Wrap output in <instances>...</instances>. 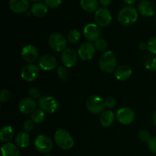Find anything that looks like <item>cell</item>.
<instances>
[{
	"label": "cell",
	"instance_id": "1",
	"mask_svg": "<svg viewBox=\"0 0 156 156\" xmlns=\"http://www.w3.org/2000/svg\"><path fill=\"white\" fill-rule=\"evenodd\" d=\"M101 70L105 73H114L117 66V56L113 51H106L100 56L98 61Z\"/></svg>",
	"mask_w": 156,
	"mask_h": 156
},
{
	"label": "cell",
	"instance_id": "2",
	"mask_svg": "<svg viewBox=\"0 0 156 156\" xmlns=\"http://www.w3.org/2000/svg\"><path fill=\"white\" fill-rule=\"evenodd\" d=\"M54 140L56 144L64 150L71 149L75 144L71 134L64 129H59L56 131L54 134Z\"/></svg>",
	"mask_w": 156,
	"mask_h": 156
},
{
	"label": "cell",
	"instance_id": "3",
	"mask_svg": "<svg viewBox=\"0 0 156 156\" xmlns=\"http://www.w3.org/2000/svg\"><path fill=\"white\" fill-rule=\"evenodd\" d=\"M138 19V12L133 6H126L120 11L117 15V21L122 25H130Z\"/></svg>",
	"mask_w": 156,
	"mask_h": 156
},
{
	"label": "cell",
	"instance_id": "4",
	"mask_svg": "<svg viewBox=\"0 0 156 156\" xmlns=\"http://www.w3.org/2000/svg\"><path fill=\"white\" fill-rule=\"evenodd\" d=\"M86 107L88 111L94 114H101L105 111V101L98 95H91L86 101Z\"/></svg>",
	"mask_w": 156,
	"mask_h": 156
},
{
	"label": "cell",
	"instance_id": "5",
	"mask_svg": "<svg viewBox=\"0 0 156 156\" xmlns=\"http://www.w3.org/2000/svg\"><path fill=\"white\" fill-rule=\"evenodd\" d=\"M48 44L50 48L56 52H62L67 48V38L59 33H53L50 36Z\"/></svg>",
	"mask_w": 156,
	"mask_h": 156
},
{
	"label": "cell",
	"instance_id": "6",
	"mask_svg": "<svg viewBox=\"0 0 156 156\" xmlns=\"http://www.w3.org/2000/svg\"><path fill=\"white\" fill-rule=\"evenodd\" d=\"M38 105L40 109L43 110L45 113L53 114L59 108V103L52 96H44L38 101Z\"/></svg>",
	"mask_w": 156,
	"mask_h": 156
},
{
	"label": "cell",
	"instance_id": "7",
	"mask_svg": "<svg viewBox=\"0 0 156 156\" xmlns=\"http://www.w3.org/2000/svg\"><path fill=\"white\" fill-rule=\"evenodd\" d=\"M34 143L37 150L43 154L49 153L53 147V143L51 139L45 135L37 136L35 138Z\"/></svg>",
	"mask_w": 156,
	"mask_h": 156
},
{
	"label": "cell",
	"instance_id": "8",
	"mask_svg": "<svg viewBox=\"0 0 156 156\" xmlns=\"http://www.w3.org/2000/svg\"><path fill=\"white\" fill-rule=\"evenodd\" d=\"M135 112L131 108L124 107L121 108L116 113L117 121L123 125H129L135 120Z\"/></svg>",
	"mask_w": 156,
	"mask_h": 156
},
{
	"label": "cell",
	"instance_id": "9",
	"mask_svg": "<svg viewBox=\"0 0 156 156\" xmlns=\"http://www.w3.org/2000/svg\"><path fill=\"white\" fill-rule=\"evenodd\" d=\"M94 20L99 27H107L109 25L112 21L111 12L105 7L98 9L94 14Z\"/></svg>",
	"mask_w": 156,
	"mask_h": 156
},
{
	"label": "cell",
	"instance_id": "10",
	"mask_svg": "<svg viewBox=\"0 0 156 156\" xmlns=\"http://www.w3.org/2000/svg\"><path fill=\"white\" fill-rule=\"evenodd\" d=\"M95 51L96 48L94 44L88 41L81 44L78 50V55L82 60L88 61L94 57Z\"/></svg>",
	"mask_w": 156,
	"mask_h": 156
},
{
	"label": "cell",
	"instance_id": "11",
	"mask_svg": "<svg viewBox=\"0 0 156 156\" xmlns=\"http://www.w3.org/2000/svg\"><path fill=\"white\" fill-rule=\"evenodd\" d=\"M40 75L38 66L34 63H28L22 69L21 76L26 82H33L36 80Z\"/></svg>",
	"mask_w": 156,
	"mask_h": 156
},
{
	"label": "cell",
	"instance_id": "12",
	"mask_svg": "<svg viewBox=\"0 0 156 156\" xmlns=\"http://www.w3.org/2000/svg\"><path fill=\"white\" fill-rule=\"evenodd\" d=\"M78 53L72 48H66L61 53V60L66 68H71L76 64L78 60Z\"/></svg>",
	"mask_w": 156,
	"mask_h": 156
},
{
	"label": "cell",
	"instance_id": "13",
	"mask_svg": "<svg viewBox=\"0 0 156 156\" xmlns=\"http://www.w3.org/2000/svg\"><path fill=\"white\" fill-rule=\"evenodd\" d=\"M38 66L44 71H51L57 66V60L53 55L44 54L38 60Z\"/></svg>",
	"mask_w": 156,
	"mask_h": 156
},
{
	"label": "cell",
	"instance_id": "14",
	"mask_svg": "<svg viewBox=\"0 0 156 156\" xmlns=\"http://www.w3.org/2000/svg\"><path fill=\"white\" fill-rule=\"evenodd\" d=\"M21 53L23 59L28 63L34 62L37 59L38 55H39L37 47L31 44H27L24 46L21 50Z\"/></svg>",
	"mask_w": 156,
	"mask_h": 156
},
{
	"label": "cell",
	"instance_id": "15",
	"mask_svg": "<svg viewBox=\"0 0 156 156\" xmlns=\"http://www.w3.org/2000/svg\"><path fill=\"white\" fill-rule=\"evenodd\" d=\"M84 36L89 42H95L101 34L100 27L97 24L90 23L84 28Z\"/></svg>",
	"mask_w": 156,
	"mask_h": 156
},
{
	"label": "cell",
	"instance_id": "16",
	"mask_svg": "<svg viewBox=\"0 0 156 156\" xmlns=\"http://www.w3.org/2000/svg\"><path fill=\"white\" fill-rule=\"evenodd\" d=\"M37 103L31 98H24L18 104L20 112L24 114H32L36 110Z\"/></svg>",
	"mask_w": 156,
	"mask_h": 156
},
{
	"label": "cell",
	"instance_id": "17",
	"mask_svg": "<svg viewBox=\"0 0 156 156\" xmlns=\"http://www.w3.org/2000/svg\"><path fill=\"white\" fill-rule=\"evenodd\" d=\"M9 9L17 14L24 13L29 9L28 0H9Z\"/></svg>",
	"mask_w": 156,
	"mask_h": 156
},
{
	"label": "cell",
	"instance_id": "18",
	"mask_svg": "<svg viewBox=\"0 0 156 156\" xmlns=\"http://www.w3.org/2000/svg\"><path fill=\"white\" fill-rule=\"evenodd\" d=\"M138 12L144 17H152L155 14V6L152 2L148 0L143 1L138 5Z\"/></svg>",
	"mask_w": 156,
	"mask_h": 156
},
{
	"label": "cell",
	"instance_id": "19",
	"mask_svg": "<svg viewBox=\"0 0 156 156\" xmlns=\"http://www.w3.org/2000/svg\"><path fill=\"white\" fill-rule=\"evenodd\" d=\"M133 74V70L127 65H122L117 67L114 72V76L118 81L128 80Z\"/></svg>",
	"mask_w": 156,
	"mask_h": 156
},
{
	"label": "cell",
	"instance_id": "20",
	"mask_svg": "<svg viewBox=\"0 0 156 156\" xmlns=\"http://www.w3.org/2000/svg\"><path fill=\"white\" fill-rule=\"evenodd\" d=\"M2 156H20L19 147L12 143H6L2 146Z\"/></svg>",
	"mask_w": 156,
	"mask_h": 156
},
{
	"label": "cell",
	"instance_id": "21",
	"mask_svg": "<svg viewBox=\"0 0 156 156\" xmlns=\"http://www.w3.org/2000/svg\"><path fill=\"white\" fill-rule=\"evenodd\" d=\"M32 15L37 18H43L48 12V7L42 2H35L30 7Z\"/></svg>",
	"mask_w": 156,
	"mask_h": 156
},
{
	"label": "cell",
	"instance_id": "22",
	"mask_svg": "<svg viewBox=\"0 0 156 156\" xmlns=\"http://www.w3.org/2000/svg\"><path fill=\"white\" fill-rule=\"evenodd\" d=\"M114 120H115V115L111 110H107L101 114L100 122L104 127L111 126L114 123Z\"/></svg>",
	"mask_w": 156,
	"mask_h": 156
},
{
	"label": "cell",
	"instance_id": "23",
	"mask_svg": "<svg viewBox=\"0 0 156 156\" xmlns=\"http://www.w3.org/2000/svg\"><path fill=\"white\" fill-rule=\"evenodd\" d=\"M15 131L12 126L5 125L0 129V140L2 143H9L14 136Z\"/></svg>",
	"mask_w": 156,
	"mask_h": 156
},
{
	"label": "cell",
	"instance_id": "24",
	"mask_svg": "<svg viewBox=\"0 0 156 156\" xmlns=\"http://www.w3.org/2000/svg\"><path fill=\"white\" fill-rule=\"evenodd\" d=\"M15 143L21 149H25L30 145V135L27 132H20L15 137Z\"/></svg>",
	"mask_w": 156,
	"mask_h": 156
},
{
	"label": "cell",
	"instance_id": "25",
	"mask_svg": "<svg viewBox=\"0 0 156 156\" xmlns=\"http://www.w3.org/2000/svg\"><path fill=\"white\" fill-rule=\"evenodd\" d=\"M80 5L87 12H94L98 9L99 3L98 0H81Z\"/></svg>",
	"mask_w": 156,
	"mask_h": 156
},
{
	"label": "cell",
	"instance_id": "26",
	"mask_svg": "<svg viewBox=\"0 0 156 156\" xmlns=\"http://www.w3.org/2000/svg\"><path fill=\"white\" fill-rule=\"evenodd\" d=\"M45 112L41 109H36L31 114V120L35 123H41L45 120Z\"/></svg>",
	"mask_w": 156,
	"mask_h": 156
},
{
	"label": "cell",
	"instance_id": "27",
	"mask_svg": "<svg viewBox=\"0 0 156 156\" xmlns=\"http://www.w3.org/2000/svg\"><path fill=\"white\" fill-rule=\"evenodd\" d=\"M81 38V34L76 29L71 30L67 34V41L70 44H77Z\"/></svg>",
	"mask_w": 156,
	"mask_h": 156
},
{
	"label": "cell",
	"instance_id": "28",
	"mask_svg": "<svg viewBox=\"0 0 156 156\" xmlns=\"http://www.w3.org/2000/svg\"><path fill=\"white\" fill-rule=\"evenodd\" d=\"M94 46H95L96 50L101 52H106L107 49H108V43L103 38H98L97 41L94 42Z\"/></svg>",
	"mask_w": 156,
	"mask_h": 156
},
{
	"label": "cell",
	"instance_id": "29",
	"mask_svg": "<svg viewBox=\"0 0 156 156\" xmlns=\"http://www.w3.org/2000/svg\"><path fill=\"white\" fill-rule=\"evenodd\" d=\"M57 75L59 79L62 81H66L69 78V72L66 67L59 66L57 68Z\"/></svg>",
	"mask_w": 156,
	"mask_h": 156
},
{
	"label": "cell",
	"instance_id": "30",
	"mask_svg": "<svg viewBox=\"0 0 156 156\" xmlns=\"http://www.w3.org/2000/svg\"><path fill=\"white\" fill-rule=\"evenodd\" d=\"M147 50L152 54L156 55V36L152 37L148 41Z\"/></svg>",
	"mask_w": 156,
	"mask_h": 156
},
{
	"label": "cell",
	"instance_id": "31",
	"mask_svg": "<svg viewBox=\"0 0 156 156\" xmlns=\"http://www.w3.org/2000/svg\"><path fill=\"white\" fill-rule=\"evenodd\" d=\"M139 139L143 143H149V140H151L150 133L146 129H142L139 132L138 134Z\"/></svg>",
	"mask_w": 156,
	"mask_h": 156
},
{
	"label": "cell",
	"instance_id": "32",
	"mask_svg": "<svg viewBox=\"0 0 156 156\" xmlns=\"http://www.w3.org/2000/svg\"><path fill=\"white\" fill-rule=\"evenodd\" d=\"M146 68L149 71H156V56L149 58L146 62Z\"/></svg>",
	"mask_w": 156,
	"mask_h": 156
},
{
	"label": "cell",
	"instance_id": "33",
	"mask_svg": "<svg viewBox=\"0 0 156 156\" xmlns=\"http://www.w3.org/2000/svg\"><path fill=\"white\" fill-rule=\"evenodd\" d=\"M46 5L50 9H56L58 8L62 3L63 0H44Z\"/></svg>",
	"mask_w": 156,
	"mask_h": 156
},
{
	"label": "cell",
	"instance_id": "34",
	"mask_svg": "<svg viewBox=\"0 0 156 156\" xmlns=\"http://www.w3.org/2000/svg\"><path fill=\"white\" fill-rule=\"evenodd\" d=\"M105 108H108V109H114L117 105V101L113 97H109L105 100Z\"/></svg>",
	"mask_w": 156,
	"mask_h": 156
},
{
	"label": "cell",
	"instance_id": "35",
	"mask_svg": "<svg viewBox=\"0 0 156 156\" xmlns=\"http://www.w3.org/2000/svg\"><path fill=\"white\" fill-rule=\"evenodd\" d=\"M11 97V93L9 90L7 89H2L0 93V101L2 103H5V102L8 101Z\"/></svg>",
	"mask_w": 156,
	"mask_h": 156
},
{
	"label": "cell",
	"instance_id": "36",
	"mask_svg": "<svg viewBox=\"0 0 156 156\" xmlns=\"http://www.w3.org/2000/svg\"><path fill=\"white\" fill-rule=\"evenodd\" d=\"M34 122L31 120V119H29V120H27L25 122H24V129L25 132L29 133L30 131H32L34 128Z\"/></svg>",
	"mask_w": 156,
	"mask_h": 156
},
{
	"label": "cell",
	"instance_id": "37",
	"mask_svg": "<svg viewBox=\"0 0 156 156\" xmlns=\"http://www.w3.org/2000/svg\"><path fill=\"white\" fill-rule=\"evenodd\" d=\"M29 96L30 98H33L34 100L35 99H40L41 98V91L38 88H31L29 90Z\"/></svg>",
	"mask_w": 156,
	"mask_h": 156
},
{
	"label": "cell",
	"instance_id": "38",
	"mask_svg": "<svg viewBox=\"0 0 156 156\" xmlns=\"http://www.w3.org/2000/svg\"><path fill=\"white\" fill-rule=\"evenodd\" d=\"M148 148L151 152L156 154V136L151 138L148 143Z\"/></svg>",
	"mask_w": 156,
	"mask_h": 156
},
{
	"label": "cell",
	"instance_id": "39",
	"mask_svg": "<svg viewBox=\"0 0 156 156\" xmlns=\"http://www.w3.org/2000/svg\"><path fill=\"white\" fill-rule=\"evenodd\" d=\"M99 2L103 7L106 8L107 6L109 5L111 2V0H99Z\"/></svg>",
	"mask_w": 156,
	"mask_h": 156
},
{
	"label": "cell",
	"instance_id": "40",
	"mask_svg": "<svg viewBox=\"0 0 156 156\" xmlns=\"http://www.w3.org/2000/svg\"><path fill=\"white\" fill-rule=\"evenodd\" d=\"M139 48L141 50H147V44L145 42H140V44H139Z\"/></svg>",
	"mask_w": 156,
	"mask_h": 156
},
{
	"label": "cell",
	"instance_id": "41",
	"mask_svg": "<svg viewBox=\"0 0 156 156\" xmlns=\"http://www.w3.org/2000/svg\"><path fill=\"white\" fill-rule=\"evenodd\" d=\"M136 0H123V2L127 5H133V3L136 2Z\"/></svg>",
	"mask_w": 156,
	"mask_h": 156
},
{
	"label": "cell",
	"instance_id": "42",
	"mask_svg": "<svg viewBox=\"0 0 156 156\" xmlns=\"http://www.w3.org/2000/svg\"><path fill=\"white\" fill-rule=\"evenodd\" d=\"M152 122L155 124V126H156V111H155V113L152 115Z\"/></svg>",
	"mask_w": 156,
	"mask_h": 156
},
{
	"label": "cell",
	"instance_id": "43",
	"mask_svg": "<svg viewBox=\"0 0 156 156\" xmlns=\"http://www.w3.org/2000/svg\"><path fill=\"white\" fill-rule=\"evenodd\" d=\"M30 1H33V2H41V0H30Z\"/></svg>",
	"mask_w": 156,
	"mask_h": 156
},
{
	"label": "cell",
	"instance_id": "44",
	"mask_svg": "<svg viewBox=\"0 0 156 156\" xmlns=\"http://www.w3.org/2000/svg\"><path fill=\"white\" fill-rule=\"evenodd\" d=\"M45 156H51V155H45Z\"/></svg>",
	"mask_w": 156,
	"mask_h": 156
},
{
	"label": "cell",
	"instance_id": "45",
	"mask_svg": "<svg viewBox=\"0 0 156 156\" xmlns=\"http://www.w3.org/2000/svg\"><path fill=\"white\" fill-rule=\"evenodd\" d=\"M143 1H146V0H143Z\"/></svg>",
	"mask_w": 156,
	"mask_h": 156
}]
</instances>
